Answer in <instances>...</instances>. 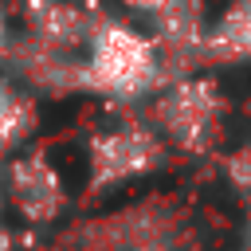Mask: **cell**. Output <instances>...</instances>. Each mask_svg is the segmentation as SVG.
I'll use <instances>...</instances> for the list:
<instances>
[{
    "instance_id": "52a82bcc",
    "label": "cell",
    "mask_w": 251,
    "mask_h": 251,
    "mask_svg": "<svg viewBox=\"0 0 251 251\" xmlns=\"http://www.w3.org/2000/svg\"><path fill=\"white\" fill-rule=\"evenodd\" d=\"M208 63H251V0H231L204 35Z\"/></svg>"
},
{
    "instance_id": "8fae6325",
    "label": "cell",
    "mask_w": 251,
    "mask_h": 251,
    "mask_svg": "<svg viewBox=\"0 0 251 251\" xmlns=\"http://www.w3.org/2000/svg\"><path fill=\"white\" fill-rule=\"evenodd\" d=\"M0 251H16V235H12V227L0 220Z\"/></svg>"
},
{
    "instance_id": "5bb4252c",
    "label": "cell",
    "mask_w": 251,
    "mask_h": 251,
    "mask_svg": "<svg viewBox=\"0 0 251 251\" xmlns=\"http://www.w3.org/2000/svg\"><path fill=\"white\" fill-rule=\"evenodd\" d=\"M243 251H251V231H247V247H243Z\"/></svg>"
},
{
    "instance_id": "30bf717a",
    "label": "cell",
    "mask_w": 251,
    "mask_h": 251,
    "mask_svg": "<svg viewBox=\"0 0 251 251\" xmlns=\"http://www.w3.org/2000/svg\"><path fill=\"white\" fill-rule=\"evenodd\" d=\"M126 8H133V12H145V16H157V12H165V8H173L176 0H122Z\"/></svg>"
},
{
    "instance_id": "9c48e42d",
    "label": "cell",
    "mask_w": 251,
    "mask_h": 251,
    "mask_svg": "<svg viewBox=\"0 0 251 251\" xmlns=\"http://www.w3.org/2000/svg\"><path fill=\"white\" fill-rule=\"evenodd\" d=\"M224 176L235 192V200L243 204V216H247V231H251V141L231 149L224 157Z\"/></svg>"
},
{
    "instance_id": "277c9868",
    "label": "cell",
    "mask_w": 251,
    "mask_h": 251,
    "mask_svg": "<svg viewBox=\"0 0 251 251\" xmlns=\"http://www.w3.org/2000/svg\"><path fill=\"white\" fill-rule=\"evenodd\" d=\"M67 251H184V227L173 212L141 204L75 227Z\"/></svg>"
},
{
    "instance_id": "3957f363",
    "label": "cell",
    "mask_w": 251,
    "mask_h": 251,
    "mask_svg": "<svg viewBox=\"0 0 251 251\" xmlns=\"http://www.w3.org/2000/svg\"><path fill=\"white\" fill-rule=\"evenodd\" d=\"M169 145L149 122H114L86 137V192L102 196L145 180L165 165Z\"/></svg>"
},
{
    "instance_id": "8992f818",
    "label": "cell",
    "mask_w": 251,
    "mask_h": 251,
    "mask_svg": "<svg viewBox=\"0 0 251 251\" xmlns=\"http://www.w3.org/2000/svg\"><path fill=\"white\" fill-rule=\"evenodd\" d=\"M24 27L31 43L71 55L75 47H86L98 20L75 0H24Z\"/></svg>"
},
{
    "instance_id": "4fadbf2b",
    "label": "cell",
    "mask_w": 251,
    "mask_h": 251,
    "mask_svg": "<svg viewBox=\"0 0 251 251\" xmlns=\"http://www.w3.org/2000/svg\"><path fill=\"white\" fill-rule=\"evenodd\" d=\"M0 212H4V180H0Z\"/></svg>"
},
{
    "instance_id": "7c38bea8",
    "label": "cell",
    "mask_w": 251,
    "mask_h": 251,
    "mask_svg": "<svg viewBox=\"0 0 251 251\" xmlns=\"http://www.w3.org/2000/svg\"><path fill=\"white\" fill-rule=\"evenodd\" d=\"M8 51V20H4V8H0V59Z\"/></svg>"
},
{
    "instance_id": "5b68a950",
    "label": "cell",
    "mask_w": 251,
    "mask_h": 251,
    "mask_svg": "<svg viewBox=\"0 0 251 251\" xmlns=\"http://www.w3.org/2000/svg\"><path fill=\"white\" fill-rule=\"evenodd\" d=\"M0 180H4V204L27 227H51L67 216L71 204L67 176L43 149L12 153L8 165L0 169Z\"/></svg>"
},
{
    "instance_id": "ba28073f",
    "label": "cell",
    "mask_w": 251,
    "mask_h": 251,
    "mask_svg": "<svg viewBox=\"0 0 251 251\" xmlns=\"http://www.w3.org/2000/svg\"><path fill=\"white\" fill-rule=\"evenodd\" d=\"M35 129V102L0 75V157H12Z\"/></svg>"
},
{
    "instance_id": "6da1fadb",
    "label": "cell",
    "mask_w": 251,
    "mask_h": 251,
    "mask_svg": "<svg viewBox=\"0 0 251 251\" xmlns=\"http://www.w3.org/2000/svg\"><path fill=\"white\" fill-rule=\"evenodd\" d=\"M165 82L169 75L153 35L122 20H98V27L86 39V55L78 63V90L114 102H137L145 94H157Z\"/></svg>"
},
{
    "instance_id": "7a4b0ae2",
    "label": "cell",
    "mask_w": 251,
    "mask_h": 251,
    "mask_svg": "<svg viewBox=\"0 0 251 251\" xmlns=\"http://www.w3.org/2000/svg\"><path fill=\"white\" fill-rule=\"evenodd\" d=\"M149 126L169 149L184 157H208L224 133V90L204 75L169 78L153 98Z\"/></svg>"
}]
</instances>
